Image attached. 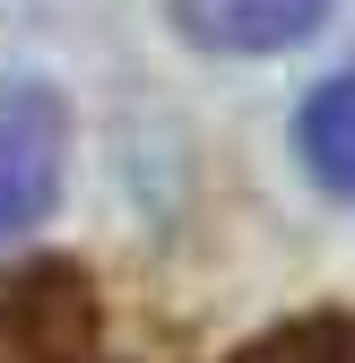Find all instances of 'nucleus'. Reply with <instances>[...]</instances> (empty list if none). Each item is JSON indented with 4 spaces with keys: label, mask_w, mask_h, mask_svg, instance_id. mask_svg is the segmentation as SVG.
Segmentation results:
<instances>
[{
    "label": "nucleus",
    "mask_w": 355,
    "mask_h": 363,
    "mask_svg": "<svg viewBox=\"0 0 355 363\" xmlns=\"http://www.w3.org/2000/svg\"><path fill=\"white\" fill-rule=\"evenodd\" d=\"M70 156V113L53 86H0V242L53 216Z\"/></svg>",
    "instance_id": "nucleus-1"
},
{
    "label": "nucleus",
    "mask_w": 355,
    "mask_h": 363,
    "mask_svg": "<svg viewBox=\"0 0 355 363\" xmlns=\"http://www.w3.org/2000/svg\"><path fill=\"white\" fill-rule=\"evenodd\" d=\"M0 363H104L96 294L70 259H43L18 286H0Z\"/></svg>",
    "instance_id": "nucleus-2"
},
{
    "label": "nucleus",
    "mask_w": 355,
    "mask_h": 363,
    "mask_svg": "<svg viewBox=\"0 0 355 363\" xmlns=\"http://www.w3.org/2000/svg\"><path fill=\"white\" fill-rule=\"evenodd\" d=\"M200 52H286L303 43L338 0H165Z\"/></svg>",
    "instance_id": "nucleus-3"
},
{
    "label": "nucleus",
    "mask_w": 355,
    "mask_h": 363,
    "mask_svg": "<svg viewBox=\"0 0 355 363\" xmlns=\"http://www.w3.org/2000/svg\"><path fill=\"white\" fill-rule=\"evenodd\" d=\"M295 139H303V164H312V182H321L329 199H346V208H355V69L321 78L312 96H303Z\"/></svg>",
    "instance_id": "nucleus-4"
},
{
    "label": "nucleus",
    "mask_w": 355,
    "mask_h": 363,
    "mask_svg": "<svg viewBox=\"0 0 355 363\" xmlns=\"http://www.w3.org/2000/svg\"><path fill=\"white\" fill-rule=\"evenodd\" d=\"M234 363H355V320L346 311H312V320H286L260 346H243Z\"/></svg>",
    "instance_id": "nucleus-5"
}]
</instances>
